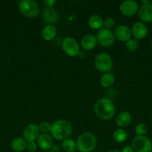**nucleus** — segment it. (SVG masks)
<instances>
[{"label":"nucleus","mask_w":152,"mask_h":152,"mask_svg":"<svg viewBox=\"0 0 152 152\" xmlns=\"http://www.w3.org/2000/svg\"><path fill=\"white\" fill-rule=\"evenodd\" d=\"M95 114L103 120H110L115 115L116 108L113 101L107 97L98 99L94 104Z\"/></svg>","instance_id":"f257e3e1"},{"label":"nucleus","mask_w":152,"mask_h":152,"mask_svg":"<svg viewBox=\"0 0 152 152\" xmlns=\"http://www.w3.org/2000/svg\"><path fill=\"white\" fill-rule=\"evenodd\" d=\"M51 136L57 140L63 141L70 137L72 133V126L71 123L65 120L55 121L51 128Z\"/></svg>","instance_id":"f03ea898"},{"label":"nucleus","mask_w":152,"mask_h":152,"mask_svg":"<svg viewBox=\"0 0 152 152\" xmlns=\"http://www.w3.org/2000/svg\"><path fill=\"white\" fill-rule=\"evenodd\" d=\"M97 139L93 134L83 132L78 137L76 142V147L80 152H92L96 148Z\"/></svg>","instance_id":"7ed1b4c3"},{"label":"nucleus","mask_w":152,"mask_h":152,"mask_svg":"<svg viewBox=\"0 0 152 152\" xmlns=\"http://www.w3.org/2000/svg\"><path fill=\"white\" fill-rule=\"evenodd\" d=\"M19 10L23 16L34 18L38 16L40 7L38 4L33 0H23L19 3Z\"/></svg>","instance_id":"20e7f679"},{"label":"nucleus","mask_w":152,"mask_h":152,"mask_svg":"<svg viewBox=\"0 0 152 152\" xmlns=\"http://www.w3.org/2000/svg\"><path fill=\"white\" fill-rule=\"evenodd\" d=\"M95 68L101 73H108L113 68V59L110 55L105 53H101L95 56L94 59Z\"/></svg>","instance_id":"39448f33"},{"label":"nucleus","mask_w":152,"mask_h":152,"mask_svg":"<svg viewBox=\"0 0 152 152\" xmlns=\"http://www.w3.org/2000/svg\"><path fill=\"white\" fill-rule=\"evenodd\" d=\"M132 148L135 152H151L152 142L145 136H137L132 140Z\"/></svg>","instance_id":"423d86ee"},{"label":"nucleus","mask_w":152,"mask_h":152,"mask_svg":"<svg viewBox=\"0 0 152 152\" xmlns=\"http://www.w3.org/2000/svg\"><path fill=\"white\" fill-rule=\"evenodd\" d=\"M61 47L65 53L72 57L77 56L80 52L78 43L72 37H68L64 38L62 41Z\"/></svg>","instance_id":"0eeeda50"},{"label":"nucleus","mask_w":152,"mask_h":152,"mask_svg":"<svg viewBox=\"0 0 152 152\" xmlns=\"http://www.w3.org/2000/svg\"><path fill=\"white\" fill-rule=\"evenodd\" d=\"M97 42L103 47H110L113 45L115 37L113 33L110 30L101 28L98 31L96 35Z\"/></svg>","instance_id":"6e6552de"},{"label":"nucleus","mask_w":152,"mask_h":152,"mask_svg":"<svg viewBox=\"0 0 152 152\" xmlns=\"http://www.w3.org/2000/svg\"><path fill=\"white\" fill-rule=\"evenodd\" d=\"M139 4L134 0H125L119 5V11L122 15L126 16H132L138 13Z\"/></svg>","instance_id":"1a4fd4ad"},{"label":"nucleus","mask_w":152,"mask_h":152,"mask_svg":"<svg viewBox=\"0 0 152 152\" xmlns=\"http://www.w3.org/2000/svg\"><path fill=\"white\" fill-rule=\"evenodd\" d=\"M59 13L55 7H45L42 12V19L48 25L55 24L59 20Z\"/></svg>","instance_id":"9d476101"},{"label":"nucleus","mask_w":152,"mask_h":152,"mask_svg":"<svg viewBox=\"0 0 152 152\" xmlns=\"http://www.w3.org/2000/svg\"><path fill=\"white\" fill-rule=\"evenodd\" d=\"M40 134V132L38 126L34 123L28 125L23 130L24 139L26 140L27 142L35 141L36 140H37Z\"/></svg>","instance_id":"9b49d317"},{"label":"nucleus","mask_w":152,"mask_h":152,"mask_svg":"<svg viewBox=\"0 0 152 152\" xmlns=\"http://www.w3.org/2000/svg\"><path fill=\"white\" fill-rule=\"evenodd\" d=\"M131 33L134 39L137 40L145 38L148 34V28L142 22H137L131 28Z\"/></svg>","instance_id":"f8f14e48"},{"label":"nucleus","mask_w":152,"mask_h":152,"mask_svg":"<svg viewBox=\"0 0 152 152\" xmlns=\"http://www.w3.org/2000/svg\"><path fill=\"white\" fill-rule=\"evenodd\" d=\"M115 38L117 39L120 42H127L130 40L132 37L131 29L126 25H119L116 28L114 31Z\"/></svg>","instance_id":"ddd939ff"},{"label":"nucleus","mask_w":152,"mask_h":152,"mask_svg":"<svg viewBox=\"0 0 152 152\" xmlns=\"http://www.w3.org/2000/svg\"><path fill=\"white\" fill-rule=\"evenodd\" d=\"M138 15L142 22H152V3L149 4H142L139 8Z\"/></svg>","instance_id":"4468645a"},{"label":"nucleus","mask_w":152,"mask_h":152,"mask_svg":"<svg viewBox=\"0 0 152 152\" xmlns=\"http://www.w3.org/2000/svg\"><path fill=\"white\" fill-rule=\"evenodd\" d=\"M37 145L45 151H50L54 145L53 138L48 134H41L37 138Z\"/></svg>","instance_id":"2eb2a0df"},{"label":"nucleus","mask_w":152,"mask_h":152,"mask_svg":"<svg viewBox=\"0 0 152 152\" xmlns=\"http://www.w3.org/2000/svg\"><path fill=\"white\" fill-rule=\"evenodd\" d=\"M97 39L93 34H86L82 37L80 40V46L85 50H91L96 46Z\"/></svg>","instance_id":"dca6fc26"},{"label":"nucleus","mask_w":152,"mask_h":152,"mask_svg":"<svg viewBox=\"0 0 152 152\" xmlns=\"http://www.w3.org/2000/svg\"><path fill=\"white\" fill-rule=\"evenodd\" d=\"M131 120H132L131 114L128 111H124L119 113V114L116 116L115 121L119 127L125 128L131 124Z\"/></svg>","instance_id":"f3484780"},{"label":"nucleus","mask_w":152,"mask_h":152,"mask_svg":"<svg viewBox=\"0 0 152 152\" xmlns=\"http://www.w3.org/2000/svg\"><path fill=\"white\" fill-rule=\"evenodd\" d=\"M57 35V30L54 25H46L41 31V36L46 41H52Z\"/></svg>","instance_id":"a211bd4d"},{"label":"nucleus","mask_w":152,"mask_h":152,"mask_svg":"<svg viewBox=\"0 0 152 152\" xmlns=\"http://www.w3.org/2000/svg\"><path fill=\"white\" fill-rule=\"evenodd\" d=\"M88 25L91 29L101 30L104 25V19L99 15H92L88 19Z\"/></svg>","instance_id":"6ab92c4d"},{"label":"nucleus","mask_w":152,"mask_h":152,"mask_svg":"<svg viewBox=\"0 0 152 152\" xmlns=\"http://www.w3.org/2000/svg\"><path fill=\"white\" fill-rule=\"evenodd\" d=\"M27 143L28 142L24 138L16 137L12 140L10 146H11L13 151L16 152H22L25 149H26Z\"/></svg>","instance_id":"aec40b11"},{"label":"nucleus","mask_w":152,"mask_h":152,"mask_svg":"<svg viewBox=\"0 0 152 152\" xmlns=\"http://www.w3.org/2000/svg\"><path fill=\"white\" fill-rule=\"evenodd\" d=\"M115 77L112 73H104L100 78V84L104 88H110L114 84Z\"/></svg>","instance_id":"412c9836"},{"label":"nucleus","mask_w":152,"mask_h":152,"mask_svg":"<svg viewBox=\"0 0 152 152\" xmlns=\"http://www.w3.org/2000/svg\"><path fill=\"white\" fill-rule=\"evenodd\" d=\"M61 148L65 152H75L77 149L76 142L71 138H67L62 142Z\"/></svg>","instance_id":"4be33fe9"},{"label":"nucleus","mask_w":152,"mask_h":152,"mask_svg":"<svg viewBox=\"0 0 152 152\" xmlns=\"http://www.w3.org/2000/svg\"><path fill=\"white\" fill-rule=\"evenodd\" d=\"M128 138V134L124 129H118L113 132V140L117 143H122L126 141Z\"/></svg>","instance_id":"5701e85b"},{"label":"nucleus","mask_w":152,"mask_h":152,"mask_svg":"<svg viewBox=\"0 0 152 152\" xmlns=\"http://www.w3.org/2000/svg\"><path fill=\"white\" fill-rule=\"evenodd\" d=\"M125 47L127 50L131 52H134L137 50L139 48V40L136 39H131L127 42H125Z\"/></svg>","instance_id":"b1692460"},{"label":"nucleus","mask_w":152,"mask_h":152,"mask_svg":"<svg viewBox=\"0 0 152 152\" xmlns=\"http://www.w3.org/2000/svg\"><path fill=\"white\" fill-rule=\"evenodd\" d=\"M148 132V127L144 123H139L136 126L135 133L137 136H145Z\"/></svg>","instance_id":"393cba45"},{"label":"nucleus","mask_w":152,"mask_h":152,"mask_svg":"<svg viewBox=\"0 0 152 152\" xmlns=\"http://www.w3.org/2000/svg\"><path fill=\"white\" fill-rule=\"evenodd\" d=\"M38 127L42 134H48L51 132L52 125L48 122H42L39 124Z\"/></svg>","instance_id":"a878e982"},{"label":"nucleus","mask_w":152,"mask_h":152,"mask_svg":"<svg viewBox=\"0 0 152 152\" xmlns=\"http://www.w3.org/2000/svg\"><path fill=\"white\" fill-rule=\"evenodd\" d=\"M115 25V20L111 17H107L104 20V25L103 26H104V28L106 29L110 30L111 28H113Z\"/></svg>","instance_id":"bb28decb"},{"label":"nucleus","mask_w":152,"mask_h":152,"mask_svg":"<svg viewBox=\"0 0 152 152\" xmlns=\"http://www.w3.org/2000/svg\"><path fill=\"white\" fill-rule=\"evenodd\" d=\"M26 149L29 152H35L37 149V143L35 142H29L27 143Z\"/></svg>","instance_id":"cd10ccee"},{"label":"nucleus","mask_w":152,"mask_h":152,"mask_svg":"<svg viewBox=\"0 0 152 152\" xmlns=\"http://www.w3.org/2000/svg\"><path fill=\"white\" fill-rule=\"evenodd\" d=\"M45 6L47 7H54L55 4H56V1L55 0H45L43 1Z\"/></svg>","instance_id":"c85d7f7f"},{"label":"nucleus","mask_w":152,"mask_h":152,"mask_svg":"<svg viewBox=\"0 0 152 152\" xmlns=\"http://www.w3.org/2000/svg\"><path fill=\"white\" fill-rule=\"evenodd\" d=\"M121 152H135V151H134V148H132V146L127 145V146L124 147L123 149L122 150V151Z\"/></svg>","instance_id":"c756f323"},{"label":"nucleus","mask_w":152,"mask_h":152,"mask_svg":"<svg viewBox=\"0 0 152 152\" xmlns=\"http://www.w3.org/2000/svg\"><path fill=\"white\" fill-rule=\"evenodd\" d=\"M50 151L52 152H60L61 151V147L58 145H53Z\"/></svg>","instance_id":"7c9ffc66"},{"label":"nucleus","mask_w":152,"mask_h":152,"mask_svg":"<svg viewBox=\"0 0 152 152\" xmlns=\"http://www.w3.org/2000/svg\"><path fill=\"white\" fill-rule=\"evenodd\" d=\"M141 3L142 4H151L152 1H151V0H142Z\"/></svg>","instance_id":"2f4dec72"},{"label":"nucleus","mask_w":152,"mask_h":152,"mask_svg":"<svg viewBox=\"0 0 152 152\" xmlns=\"http://www.w3.org/2000/svg\"><path fill=\"white\" fill-rule=\"evenodd\" d=\"M107 152H121V151H119V150L117 149H112V150H110V151Z\"/></svg>","instance_id":"473e14b6"},{"label":"nucleus","mask_w":152,"mask_h":152,"mask_svg":"<svg viewBox=\"0 0 152 152\" xmlns=\"http://www.w3.org/2000/svg\"><path fill=\"white\" fill-rule=\"evenodd\" d=\"M44 152H52L51 151H44Z\"/></svg>","instance_id":"72a5a7b5"},{"label":"nucleus","mask_w":152,"mask_h":152,"mask_svg":"<svg viewBox=\"0 0 152 152\" xmlns=\"http://www.w3.org/2000/svg\"><path fill=\"white\" fill-rule=\"evenodd\" d=\"M151 47H152V41H151Z\"/></svg>","instance_id":"f704fd0d"}]
</instances>
